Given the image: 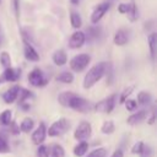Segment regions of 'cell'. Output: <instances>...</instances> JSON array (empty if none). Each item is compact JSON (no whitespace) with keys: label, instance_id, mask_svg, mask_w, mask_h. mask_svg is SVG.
Returning <instances> with one entry per match:
<instances>
[{"label":"cell","instance_id":"6da1fadb","mask_svg":"<svg viewBox=\"0 0 157 157\" xmlns=\"http://www.w3.org/2000/svg\"><path fill=\"white\" fill-rule=\"evenodd\" d=\"M107 67H108V64L104 63V61H101V63H97L96 65H93L88 72L86 74L85 78H83V88L88 90L91 87H93L103 76L104 74L107 72Z\"/></svg>","mask_w":157,"mask_h":157},{"label":"cell","instance_id":"7a4b0ae2","mask_svg":"<svg viewBox=\"0 0 157 157\" xmlns=\"http://www.w3.org/2000/svg\"><path fill=\"white\" fill-rule=\"evenodd\" d=\"M90 61H91V56H90L88 54H86V53H82V54L75 55V56L70 60L69 65H70V69H71L72 71H75V72H81V71H83V70L88 66Z\"/></svg>","mask_w":157,"mask_h":157},{"label":"cell","instance_id":"3957f363","mask_svg":"<svg viewBox=\"0 0 157 157\" xmlns=\"http://www.w3.org/2000/svg\"><path fill=\"white\" fill-rule=\"evenodd\" d=\"M69 128H70L69 120L65 119V118H60V119L55 120L49 126V129L47 130V134L49 136H61L69 130Z\"/></svg>","mask_w":157,"mask_h":157},{"label":"cell","instance_id":"277c9868","mask_svg":"<svg viewBox=\"0 0 157 157\" xmlns=\"http://www.w3.org/2000/svg\"><path fill=\"white\" fill-rule=\"evenodd\" d=\"M67 108H71L72 110L78 112V113H88L91 110V103L87 99H85L77 94H74L69 102Z\"/></svg>","mask_w":157,"mask_h":157},{"label":"cell","instance_id":"5b68a950","mask_svg":"<svg viewBox=\"0 0 157 157\" xmlns=\"http://www.w3.org/2000/svg\"><path fill=\"white\" fill-rule=\"evenodd\" d=\"M117 98H118V96L115 93L108 96L107 98H104V99L99 101L98 103H96L94 110L96 112H99V113H108V114L112 113L113 109H114V107H115Z\"/></svg>","mask_w":157,"mask_h":157},{"label":"cell","instance_id":"8992f818","mask_svg":"<svg viewBox=\"0 0 157 157\" xmlns=\"http://www.w3.org/2000/svg\"><path fill=\"white\" fill-rule=\"evenodd\" d=\"M28 82L34 86V87H42V86H45L48 80L45 78L43 71L39 69V67H34L29 74H28Z\"/></svg>","mask_w":157,"mask_h":157},{"label":"cell","instance_id":"52a82bcc","mask_svg":"<svg viewBox=\"0 0 157 157\" xmlns=\"http://www.w3.org/2000/svg\"><path fill=\"white\" fill-rule=\"evenodd\" d=\"M91 132H92V128H91V124L88 121H81L75 132H74V137L77 140V141H82V140H87L90 136H91Z\"/></svg>","mask_w":157,"mask_h":157},{"label":"cell","instance_id":"ba28073f","mask_svg":"<svg viewBox=\"0 0 157 157\" xmlns=\"http://www.w3.org/2000/svg\"><path fill=\"white\" fill-rule=\"evenodd\" d=\"M21 76V69L18 67H5L4 72L0 75V83H5V82H13L16 80H18Z\"/></svg>","mask_w":157,"mask_h":157},{"label":"cell","instance_id":"9c48e42d","mask_svg":"<svg viewBox=\"0 0 157 157\" xmlns=\"http://www.w3.org/2000/svg\"><path fill=\"white\" fill-rule=\"evenodd\" d=\"M109 7H110V4H109V2H101V4H98V5L93 9V11H92L91 22H92L93 25L98 23V22L102 20V17L105 15V12L109 10Z\"/></svg>","mask_w":157,"mask_h":157},{"label":"cell","instance_id":"30bf717a","mask_svg":"<svg viewBox=\"0 0 157 157\" xmlns=\"http://www.w3.org/2000/svg\"><path fill=\"white\" fill-rule=\"evenodd\" d=\"M86 42V34L81 31H76L71 34L69 39V48L71 49H78L81 48Z\"/></svg>","mask_w":157,"mask_h":157},{"label":"cell","instance_id":"8fae6325","mask_svg":"<svg viewBox=\"0 0 157 157\" xmlns=\"http://www.w3.org/2000/svg\"><path fill=\"white\" fill-rule=\"evenodd\" d=\"M45 135H47V126L44 123H40L39 126L33 131L32 134V142L34 145H39L43 144L45 140Z\"/></svg>","mask_w":157,"mask_h":157},{"label":"cell","instance_id":"7c38bea8","mask_svg":"<svg viewBox=\"0 0 157 157\" xmlns=\"http://www.w3.org/2000/svg\"><path fill=\"white\" fill-rule=\"evenodd\" d=\"M23 54H25V58L28 61H34L36 63V61L39 60V54L33 48V45L29 44L27 40H25V44H23Z\"/></svg>","mask_w":157,"mask_h":157},{"label":"cell","instance_id":"4fadbf2b","mask_svg":"<svg viewBox=\"0 0 157 157\" xmlns=\"http://www.w3.org/2000/svg\"><path fill=\"white\" fill-rule=\"evenodd\" d=\"M146 118H147V112H146L145 109H142V110H137L136 113L131 114V115L126 119V123H128L129 125H131V126H135V125L142 123Z\"/></svg>","mask_w":157,"mask_h":157},{"label":"cell","instance_id":"5bb4252c","mask_svg":"<svg viewBox=\"0 0 157 157\" xmlns=\"http://www.w3.org/2000/svg\"><path fill=\"white\" fill-rule=\"evenodd\" d=\"M113 42H114L115 45H119V47L125 45V44L129 42V33H128V31L124 29V28L118 29V31L115 32V34H114Z\"/></svg>","mask_w":157,"mask_h":157},{"label":"cell","instance_id":"9a60e30c","mask_svg":"<svg viewBox=\"0 0 157 157\" xmlns=\"http://www.w3.org/2000/svg\"><path fill=\"white\" fill-rule=\"evenodd\" d=\"M18 88H20V86H12V87H10L7 91H5L2 93V99H4V102L6 104H11L17 99Z\"/></svg>","mask_w":157,"mask_h":157},{"label":"cell","instance_id":"2e32d148","mask_svg":"<svg viewBox=\"0 0 157 157\" xmlns=\"http://www.w3.org/2000/svg\"><path fill=\"white\" fill-rule=\"evenodd\" d=\"M52 59H53V63H54L56 66H63V65H65L66 61H67V55H66L65 50L59 49V50L54 52Z\"/></svg>","mask_w":157,"mask_h":157},{"label":"cell","instance_id":"e0dca14e","mask_svg":"<svg viewBox=\"0 0 157 157\" xmlns=\"http://www.w3.org/2000/svg\"><path fill=\"white\" fill-rule=\"evenodd\" d=\"M87 150H88V142H87L86 140H82V141H80V142L74 147V155H75L76 157H82V156L86 155Z\"/></svg>","mask_w":157,"mask_h":157},{"label":"cell","instance_id":"ac0fdd59","mask_svg":"<svg viewBox=\"0 0 157 157\" xmlns=\"http://www.w3.org/2000/svg\"><path fill=\"white\" fill-rule=\"evenodd\" d=\"M126 15H128V18H129L130 22H134V21L137 20V17H139V11H137V7H136L134 0H131V1L129 2V9H128V11H126Z\"/></svg>","mask_w":157,"mask_h":157},{"label":"cell","instance_id":"d6986e66","mask_svg":"<svg viewBox=\"0 0 157 157\" xmlns=\"http://www.w3.org/2000/svg\"><path fill=\"white\" fill-rule=\"evenodd\" d=\"M147 42H148L151 59L155 60V56H156V44H157V34L156 33H151L148 36V38H147Z\"/></svg>","mask_w":157,"mask_h":157},{"label":"cell","instance_id":"ffe728a7","mask_svg":"<svg viewBox=\"0 0 157 157\" xmlns=\"http://www.w3.org/2000/svg\"><path fill=\"white\" fill-rule=\"evenodd\" d=\"M33 128H34V121L31 118H25L20 124V131L25 134H28L29 131H32Z\"/></svg>","mask_w":157,"mask_h":157},{"label":"cell","instance_id":"44dd1931","mask_svg":"<svg viewBox=\"0 0 157 157\" xmlns=\"http://www.w3.org/2000/svg\"><path fill=\"white\" fill-rule=\"evenodd\" d=\"M70 23H71V27L75 28V29H78L82 26V18H81L78 12L71 11V13H70Z\"/></svg>","mask_w":157,"mask_h":157},{"label":"cell","instance_id":"7402d4cb","mask_svg":"<svg viewBox=\"0 0 157 157\" xmlns=\"http://www.w3.org/2000/svg\"><path fill=\"white\" fill-rule=\"evenodd\" d=\"M151 101H152L151 93H148V92H146V91L139 92V94H137V103H139V104H141V105H147V104L151 103Z\"/></svg>","mask_w":157,"mask_h":157},{"label":"cell","instance_id":"603a6c76","mask_svg":"<svg viewBox=\"0 0 157 157\" xmlns=\"http://www.w3.org/2000/svg\"><path fill=\"white\" fill-rule=\"evenodd\" d=\"M56 80L63 83H71L74 81V74L70 71H63L56 76Z\"/></svg>","mask_w":157,"mask_h":157},{"label":"cell","instance_id":"cb8c5ba5","mask_svg":"<svg viewBox=\"0 0 157 157\" xmlns=\"http://www.w3.org/2000/svg\"><path fill=\"white\" fill-rule=\"evenodd\" d=\"M75 93H72V92H61L59 96H58V101H59V103L63 105V107H69V102H70V99H71V97L74 96Z\"/></svg>","mask_w":157,"mask_h":157},{"label":"cell","instance_id":"d4e9b609","mask_svg":"<svg viewBox=\"0 0 157 157\" xmlns=\"http://www.w3.org/2000/svg\"><path fill=\"white\" fill-rule=\"evenodd\" d=\"M114 130H115V125H114L113 120H105V121H103V124L101 126V131L103 134L109 135V134L114 132Z\"/></svg>","mask_w":157,"mask_h":157},{"label":"cell","instance_id":"484cf974","mask_svg":"<svg viewBox=\"0 0 157 157\" xmlns=\"http://www.w3.org/2000/svg\"><path fill=\"white\" fill-rule=\"evenodd\" d=\"M29 97H32V92L28 91L27 88H23V87H20L18 88V94H17V99L20 101V103L22 102H26Z\"/></svg>","mask_w":157,"mask_h":157},{"label":"cell","instance_id":"4316f807","mask_svg":"<svg viewBox=\"0 0 157 157\" xmlns=\"http://www.w3.org/2000/svg\"><path fill=\"white\" fill-rule=\"evenodd\" d=\"M11 117H12V112L10 109L4 110L0 114V124L1 125H9L10 121H11Z\"/></svg>","mask_w":157,"mask_h":157},{"label":"cell","instance_id":"83f0119b","mask_svg":"<svg viewBox=\"0 0 157 157\" xmlns=\"http://www.w3.org/2000/svg\"><path fill=\"white\" fill-rule=\"evenodd\" d=\"M0 64H1L2 67L11 66V56L7 52H1L0 53Z\"/></svg>","mask_w":157,"mask_h":157},{"label":"cell","instance_id":"f1b7e54d","mask_svg":"<svg viewBox=\"0 0 157 157\" xmlns=\"http://www.w3.org/2000/svg\"><path fill=\"white\" fill-rule=\"evenodd\" d=\"M50 155H52V157H65V151H64L63 146L55 144L52 147V153Z\"/></svg>","mask_w":157,"mask_h":157},{"label":"cell","instance_id":"f546056e","mask_svg":"<svg viewBox=\"0 0 157 157\" xmlns=\"http://www.w3.org/2000/svg\"><path fill=\"white\" fill-rule=\"evenodd\" d=\"M37 157H49V147L47 145L39 144L37 148Z\"/></svg>","mask_w":157,"mask_h":157},{"label":"cell","instance_id":"4dcf8cb0","mask_svg":"<svg viewBox=\"0 0 157 157\" xmlns=\"http://www.w3.org/2000/svg\"><path fill=\"white\" fill-rule=\"evenodd\" d=\"M134 91V86H129V87H126V88H124V91L121 92V94H120V97H119V103L120 104H123L126 99H128V97L131 94V92Z\"/></svg>","mask_w":157,"mask_h":157},{"label":"cell","instance_id":"1f68e13d","mask_svg":"<svg viewBox=\"0 0 157 157\" xmlns=\"http://www.w3.org/2000/svg\"><path fill=\"white\" fill-rule=\"evenodd\" d=\"M105 155H107V150L101 147V148H96L92 152H90L87 157H105Z\"/></svg>","mask_w":157,"mask_h":157},{"label":"cell","instance_id":"d6a6232c","mask_svg":"<svg viewBox=\"0 0 157 157\" xmlns=\"http://www.w3.org/2000/svg\"><path fill=\"white\" fill-rule=\"evenodd\" d=\"M7 152H10V146L6 142V140L0 136V153H7Z\"/></svg>","mask_w":157,"mask_h":157},{"label":"cell","instance_id":"836d02e7","mask_svg":"<svg viewBox=\"0 0 157 157\" xmlns=\"http://www.w3.org/2000/svg\"><path fill=\"white\" fill-rule=\"evenodd\" d=\"M139 155H140V157H152L153 151H152V148H151L150 146L144 145V148H142V151H141Z\"/></svg>","mask_w":157,"mask_h":157},{"label":"cell","instance_id":"e575fe53","mask_svg":"<svg viewBox=\"0 0 157 157\" xmlns=\"http://www.w3.org/2000/svg\"><path fill=\"white\" fill-rule=\"evenodd\" d=\"M144 142L142 141H137V142H135L134 144V146L131 147V152L132 153H135V155H139L141 151H142V148H144Z\"/></svg>","mask_w":157,"mask_h":157},{"label":"cell","instance_id":"d590c367","mask_svg":"<svg viewBox=\"0 0 157 157\" xmlns=\"http://www.w3.org/2000/svg\"><path fill=\"white\" fill-rule=\"evenodd\" d=\"M124 103H125V107H126L128 110H134L137 107V102L134 101V99H126Z\"/></svg>","mask_w":157,"mask_h":157},{"label":"cell","instance_id":"8d00e7d4","mask_svg":"<svg viewBox=\"0 0 157 157\" xmlns=\"http://www.w3.org/2000/svg\"><path fill=\"white\" fill-rule=\"evenodd\" d=\"M128 9H129V4H126V2H120L118 5V12L119 13H123V15L126 13Z\"/></svg>","mask_w":157,"mask_h":157},{"label":"cell","instance_id":"74e56055","mask_svg":"<svg viewBox=\"0 0 157 157\" xmlns=\"http://www.w3.org/2000/svg\"><path fill=\"white\" fill-rule=\"evenodd\" d=\"M10 131L12 134H20V126H17V124L15 121H10Z\"/></svg>","mask_w":157,"mask_h":157},{"label":"cell","instance_id":"f35d334b","mask_svg":"<svg viewBox=\"0 0 157 157\" xmlns=\"http://www.w3.org/2000/svg\"><path fill=\"white\" fill-rule=\"evenodd\" d=\"M13 9H15L16 17L18 18V16H20V1L18 0H13Z\"/></svg>","mask_w":157,"mask_h":157},{"label":"cell","instance_id":"ab89813d","mask_svg":"<svg viewBox=\"0 0 157 157\" xmlns=\"http://www.w3.org/2000/svg\"><path fill=\"white\" fill-rule=\"evenodd\" d=\"M110 157H123V151L121 150H115Z\"/></svg>","mask_w":157,"mask_h":157},{"label":"cell","instance_id":"60d3db41","mask_svg":"<svg viewBox=\"0 0 157 157\" xmlns=\"http://www.w3.org/2000/svg\"><path fill=\"white\" fill-rule=\"evenodd\" d=\"M155 120H156V114H155V112H152V114H151V117H150V119L147 120V123H148L150 125H152V124L155 123Z\"/></svg>","mask_w":157,"mask_h":157},{"label":"cell","instance_id":"b9f144b4","mask_svg":"<svg viewBox=\"0 0 157 157\" xmlns=\"http://www.w3.org/2000/svg\"><path fill=\"white\" fill-rule=\"evenodd\" d=\"M70 2H71L72 5H77V4L80 2V0H70Z\"/></svg>","mask_w":157,"mask_h":157},{"label":"cell","instance_id":"7bdbcfd3","mask_svg":"<svg viewBox=\"0 0 157 157\" xmlns=\"http://www.w3.org/2000/svg\"><path fill=\"white\" fill-rule=\"evenodd\" d=\"M0 2H1V0H0Z\"/></svg>","mask_w":157,"mask_h":157}]
</instances>
